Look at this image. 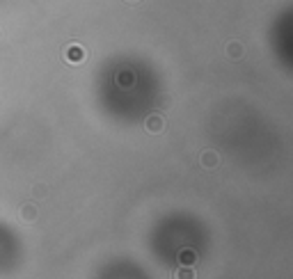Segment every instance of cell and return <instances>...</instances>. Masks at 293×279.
I'll return each instance as SVG.
<instances>
[{
  "mask_svg": "<svg viewBox=\"0 0 293 279\" xmlns=\"http://www.w3.org/2000/svg\"><path fill=\"white\" fill-rule=\"evenodd\" d=\"M85 48L80 44H69L65 48V60L69 62V64H80V62L85 60Z\"/></svg>",
  "mask_w": 293,
  "mask_h": 279,
  "instance_id": "1",
  "label": "cell"
},
{
  "mask_svg": "<svg viewBox=\"0 0 293 279\" xmlns=\"http://www.w3.org/2000/svg\"><path fill=\"white\" fill-rule=\"evenodd\" d=\"M144 128L149 130V133H163V128H165V119L160 115H151V117H147V121H144Z\"/></svg>",
  "mask_w": 293,
  "mask_h": 279,
  "instance_id": "2",
  "label": "cell"
},
{
  "mask_svg": "<svg viewBox=\"0 0 293 279\" xmlns=\"http://www.w3.org/2000/svg\"><path fill=\"white\" fill-rule=\"evenodd\" d=\"M199 160H202V165L206 167V170H213V167H218L220 156L215 154V151H204V154L199 156Z\"/></svg>",
  "mask_w": 293,
  "mask_h": 279,
  "instance_id": "3",
  "label": "cell"
},
{
  "mask_svg": "<svg viewBox=\"0 0 293 279\" xmlns=\"http://www.w3.org/2000/svg\"><path fill=\"white\" fill-rule=\"evenodd\" d=\"M227 55L231 57V60H239L241 55H243V46H241L239 41H229V46H227Z\"/></svg>",
  "mask_w": 293,
  "mask_h": 279,
  "instance_id": "4",
  "label": "cell"
},
{
  "mask_svg": "<svg viewBox=\"0 0 293 279\" xmlns=\"http://www.w3.org/2000/svg\"><path fill=\"white\" fill-rule=\"evenodd\" d=\"M195 259H197V256H195L193 249H181L179 252V263L181 265H193Z\"/></svg>",
  "mask_w": 293,
  "mask_h": 279,
  "instance_id": "5",
  "label": "cell"
},
{
  "mask_svg": "<svg viewBox=\"0 0 293 279\" xmlns=\"http://www.w3.org/2000/svg\"><path fill=\"white\" fill-rule=\"evenodd\" d=\"M21 215H23L25 222H32V220L37 218V208L32 204H23L21 206Z\"/></svg>",
  "mask_w": 293,
  "mask_h": 279,
  "instance_id": "6",
  "label": "cell"
},
{
  "mask_svg": "<svg viewBox=\"0 0 293 279\" xmlns=\"http://www.w3.org/2000/svg\"><path fill=\"white\" fill-rule=\"evenodd\" d=\"M177 279H195V272L190 265H181L179 270H177V274H174Z\"/></svg>",
  "mask_w": 293,
  "mask_h": 279,
  "instance_id": "7",
  "label": "cell"
},
{
  "mask_svg": "<svg viewBox=\"0 0 293 279\" xmlns=\"http://www.w3.org/2000/svg\"><path fill=\"white\" fill-rule=\"evenodd\" d=\"M46 192V188H44V185H37V188H35V194H37V197H41V194H44Z\"/></svg>",
  "mask_w": 293,
  "mask_h": 279,
  "instance_id": "8",
  "label": "cell"
},
{
  "mask_svg": "<svg viewBox=\"0 0 293 279\" xmlns=\"http://www.w3.org/2000/svg\"><path fill=\"white\" fill-rule=\"evenodd\" d=\"M129 3H138V0H129Z\"/></svg>",
  "mask_w": 293,
  "mask_h": 279,
  "instance_id": "9",
  "label": "cell"
},
{
  "mask_svg": "<svg viewBox=\"0 0 293 279\" xmlns=\"http://www.w3.org/2000/svg\"><path fill=\"white\" fill-rule=\"evenodd\" d=\"M0 35H3V32H0Z\"/></svg>",
  "mask_w": 293,
  "mask_h": 279,
  "instance_id": "10",
  "label": "cell"
}]
</instances>
